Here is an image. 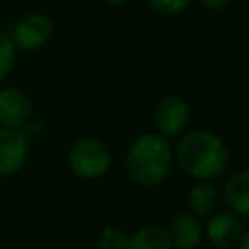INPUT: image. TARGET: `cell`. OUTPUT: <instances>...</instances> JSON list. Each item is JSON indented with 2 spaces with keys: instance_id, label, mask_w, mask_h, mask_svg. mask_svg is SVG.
<instances>
[{
  "instance_id": "cell-1",
  "label": "cell",
  "mask_w": 249,
  "mask_h": 249,
  "mask_svg": "<svg viewBox=\"0 0 249 249\" xmlns=\"http://www.w3.org/2000/svg\"><path fill=\"white\" fill-rule=\"evenodd\" d=\"M173 154L179 169L196 181H210L222 175L230 163L224 140L210 130L187 132L177 142Z\"/></svg>"
},
{
  "instance_id": "cell-2",
  "label": "cell",
  "mask_w": 249,
  "mask_h": 249,
  "mask_svg": "<svg viewBox=\"0 0 249 249\" xmlns=\"http://www.w3.org/2000/svg\"><path fill=\"white\" fill-rule=\"evenodd\" d=\"M175 154L165 136L160 132L138 134L126 150V169L134 183L156 187L163 183L173 167Z\"/></svg>"
},
{
  "instance_id": "cell-3",
  "label": "cell",
  "mask_w": 249,
  "mask_h": 249,
  "mask_svg": "<svg viewBox=\"0 0 249 249\" xmlns=\"http://www.w3.org/2000/svg\"><path fill=\"white\" fill-rule=\"evenodd\" d=\"M68 165L70 171L84 179L93 181L103 177L111 167V152L105 142L93 136H86L76 140L68 150Z\"/></svg>"
},
{
  "instance_id": "cell-4",
  "label": "cell",
  "mask_w": 249,
  "mask_h": 249,
  "mask_svg": "<svg viewBox=\"0 0 249 249\" xmlns=\"http://www.w3.org/2000/svg\"><path fill=\"white\" fill-rule=\"evenodd\" d=\"M10 37L18 51H23V53L41 51L53 37V21L47 14L29 12L18 19Z\"/></svg>"
},
{
  "instance_id": "cell-5",
  "label": "cell",
  "mask_w": 249,
  "mask_h": 249,
  "mask_svg": "<svg viewBox=\"0 0 249 249\" xmlns=\"http://www.w3.org/2000/svg\"><path fill=\"white\" fill-rule=\"evenodd\" d=\"M152 119L161 136H175L187 126L191 119V107L179 95H165L156 103Z\"/></svg>"
},
{
  "instance_id": "cell-6",
  "label": "cell",
  "mask_w": 249,
  "mask_h": 249,
  "mask_svg": "<svg viewBox=\"0 0 249 249\" xmlns=\"http://www.w3.org/2000/svg\"><path fill=\"white\" fill-rule=\"evenodd\" d=\"M29 154V140L23 130L0 126V179L18 173Z\"/></svg>"
},
{
  "instance_id": "cell-7",
  "label": "cell",
  "mask_w": 249,
  "mask_h": 249,
  "mask_svg": "<svg viewBox=\"0 0 249 249\" xmlns=\"http://www.w3.org/2000/svg\"><path fill=\"white\" fill-rule=\"evenodd\" d=\"M33 117L31 97L21 88L0 89V126L21 130Z\"/></svg>"
},
{
  "instance_id": "cell-8",
  "label": "cell",
  "mask_w": 249,
  "mask_h": 249,
  "mask_svg": "<svg viewBox=\"0 0 249 249\" xmlns=\"http://www.w3.org/2000/svg\"><path fill=\"white\" fill-rule=\"evenodd\" d=\"M243 231L241 218L235 212H216L206 224V237L218 249H230L237 245Z\"/></svg>"
},
{
  "instance_id": "cell-9",
  "label": "cell",
  "mask_w": 249,
  "mask_h": 249,
  "mask_svg": "<svg viewBox=\"0 0 249 249\" xmlns=\"http://www.w3.org/2000/svg\"><path fill=\"white\" fill-rule=\"evenodd\" d=\"M169 239L177 249H198L202 239V224L191 212H181L171 218L167 226Z\"/></svg>"
},
{
  "instance_id": "cell-10",
  "label": "cell",
  "mask_w": 249,
  "mask_h": 249,
  "mask_svg": "<svg viewBox=\"0 0 249 249\" xmlns=\"http://www.w3.org/2000/svg\"><path fill=\"white\" fill-rule=\"evenodd\" d=\"M218 202H220L218 189L210 181H198L195 187H191L187 195L189 212L196 218H206V216L216 214Z\"/></svg>"
},
{
  "instance_id": "cell-11",
  "label": "cell",
  "mask_w": 249,
  "mask_h": 249,
  "mask_svg": "<svg viewBox=\"0 0 249 249\" xmlns=\"http://www.w3.org/2000/svg\"><path fill=\"white\" fill-rule=\"evenodd\" d=\"M224 196L231 212L237 216H249V169L237 171L226 181Z\"/></svg>"
},
{
  "instance_id": "cell-12",
  "label": "cell",
  "mask_w": 249,
  "mask_h": 249,
  "mask_svg": "<svg viewBox=\"0 0 249 249\" xmlns=\"http://www.w3.org/2000/svg\"><path fill=\"white\" fill-rule=\"evenodd\" d=\"M128 249H173V243L169 239L167 228L148 224L130 235Z\"/></svg>"
},
{
  "instance_id": "cell-13",
  "label": "cell",
  "mask_w": 249,
  "mask_h": 249,
  "mask_svg": "<svg viewBox=\"0 0 249 249\" xmlns=\"http://www.w3.org/2000/svg\"><path fill=\"white\" fill-rule=\"evenodd\" d=\"M128 239L130 235L117 228V226H107L101 230L97 237V247L99 249H128Z\"/></svg>"
},
{
  "instance_id": "cell-14",
  "label": "cell",
  "mask_w": 249,
  "mask_h": 249,
  "mask_svg": "<svg viewBox=\"0 0 249 249\" xmlns=\"http://www.w3.org/2000/svg\"><path fill=\"white\" fill-rule=\"evenodd\" d=\"M16 45L8 33L0 31V82L8 78L16 62Z\"/></svg>"
},
{
  "instance_id": "cell-15",
  "label": "cell",
  "mask_w": 249,
  "mask_h": 249,
  "mask_svg": "<svg viewBox=\"0 0 249 249\" xmlns=\"http://www.w3.org/2000/svg\"><path fill=\"white\" fill-rule=\"evenodd\" d=\"M156 12L163 16H179L189 10L191 0H146Z\"/></svg>"
},
{
  "instance_id": "cell-16",
  "label": "cell",
  "mask_w": 249,
  "mask_h": 249,
  "mask_svg": "<svg viewBox=\"0 0 249 249\" xmlns=\"http://www.w3.org/2000/svg\"><path fill=\"white\" fill-rule=\"evenodd\" d=\"M204 8H208V10H214V12H218V10H222V8H226L228 6V2L230 0H198Z\"/></svg>"
},
{
  "instance_id": "cell-17",
  "label": "cell",
  "mask_w": 249,
  "mask_h": 249,
  "mask_svg": "<svg viewBox=\"0 0 249 249\" xmlns=\"http://www.w3.org/2000/svg\"><path fill=\"white\" fill-rule=\"evenodd\" d=\"M239 249H249V230H245L243 231V235H241V239H239Z\"/></svg>"
},
{
  "instance_id": "cell-18",
  "label": "cell",
  "mask_w": 249,
  "mask_h": 249,
  "mask_svg": "<svg viewBox=\"0 0 249 249\" xmlns=\"http://www.w3.org/2000/svg\"><path fill=\"white\" fill-rule=\"evenodd\" d=\"M101 2L111 4V6H121V4H126V2H130V0H101Z\"/></svg>"
}]
</instances>
